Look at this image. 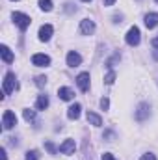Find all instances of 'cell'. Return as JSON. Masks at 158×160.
Segmentation results:
<instances>
[{
    "instance_id": "cell-1",
    "label": "cell",
    "mask_w": 158,
    "mask_h": 160,
    "mask_svg": "<svg viewBox=\"0 0 158 160\" xmlns=\"http://www.w3.org/2000/svg\"><path fill=\"white\" fill-rule=\"evenodd\" d=\"M11 19H13V22L21 28V30H26L28 26H30V17L28 15H24V13H21V11H13V15H11Z\"/></svg>"
},
{
    "instance_id": "cell-2",
    "label": "cell",
    "mask_w": 158,
    "mask_h": 160,
    "mask_svg": "<svg viewBox=\"0 0 158 160\" xmlns=\"http://www.w3.org/2000/svg\"><path fill=\"white\" fill-rule=\"evenodd\" d=\"M141 34H140V28L138 26H132V28H128V32H126V36H125V41L130 45V47H136V45H140V38Z\"/></svg>"
},
{
    "instance_id": "cell-3",
    "label": "cell",
    "mask_w": 158,
    "mask_h": 160,
    "mask_svg": "<svg viewBox=\"0 0 158 160\" xmlns=\"http://www.w3.org/2000/svg\"><path fill=\"white\" fill-rule=\"evenodd\" d=\"M15 125H17V116H15L11 110H6L4 116H2V127H4L6 130H9V128H13Z\"/></svg>"
},
{
    "instance_id": "cell-4",
    "label": "cell",
    "mask_w": 158,
    "mask_h": 160,
    "mask_svg": "<svg viewBox=\"0 0 158 160\" xmlns=\"http://www.w3.org/2000/svg\"><path fill=\"white\" fill-rule=\"evenodd\" d=\"M15 88H17V78H15V75H13V73H7V75L4 77V95L15 91Z\"/></svg>"
},
{
    "instance_id": "cell-5",
    "label": "cell",
    "mask_w": 158,
    "mask_h": 160,
    "mask_svg": "<svg viewBox=\"0 0 158 160\" xmlns=\"http://www.w3.org/2000/svg\"><path fill=\"white\" fill-rule=\"evenodd\" d=\"M149 114H151V106H149L147 102H141V104L138 106V110H136V119L145 121L147 118H149Z\"/></svg>"
},
{
    "instance_id": "cell-6",
    "label": "cell",
    "mask_w": 158,
    "mask_h": 160,
    "mask_svg": "<svg viewBox=\"0 0 158 160\" xmlns=\"http://www.w3.org/2000/svg\"><path fill=\"white\" fill-rule=\"evenodd\" d=\"M80 32H82L84 36H91V34L95 32V22H93L91 19H84V21L80 22Z\"/></svg>"
},
{
    "instance_id": "cell-7",
    "label": "cell",
    "mask_w": 158,
    "mask_h": 160,
    "mask_svg": "<svg viewBox=\"0 0 158 160\" xmlns=\"http://www.w3.org/2000/svg\"><path fill=\"white\" fill-rule=\"evenodd\" d=\"M32 63L37 65V67H47V65H50V58L47 54H34L32 56Z\"/></svg>"
},
{
    "instance_id": "cell-8",
    "label": "cell",
    "mask_w": 158,
    "mask_h": 160,
    "mask_svg": "<svg viewBox=\"0 0 158 160\" xmlns=\"http://www.w3.org/2000/svg\"><path fill=\"white\" fill-rule=\"evenodd\" d=\"M75 149H77L75 140H65V142L60 145V153H62V155H71V153H75Z\"/></svg>"
},
{
    "instance_id": "cell-9",
    "label": "cell",
    "mask_w": 158,
    "mask_h": 160,
    "mask_svg": "<svg viewBox=\"0 0 158 160\" xmlns=\"http://www.w3.org/2000/svg\"><path fill=\"white\" fill-rule=\"evenodd\" d=\"M77 84H78L80 91H87L89 89V73H80L77 77Z\"/></svg>"
},
{
    "instance_id": "cell-10",
    "label": "cell",
    "mask_w": 158,
    "mask_h": 160,
    "mask_svg": "<svg viewBox=\"0 0 158 160\" xmlns=\"http://www.w3.org/2000/svg\"><path fill=\"white\" fill-rule=\"evenodd\" d=\"M80 63H82V56H80L78 52L71 50V52L67 54V65H69V67H77Z\"/></svg>"
},
{
    "instance_id": "cell-11",
    "label": "cell",
    "mask_w": 158,
    "mask_h": 160,
    "mask_svg": "<svg viewBox=\"0 0 158 160\" xmlns=\"http://www.w3.org/2000/svg\"><path fill=\"white\" fill-rule=\"evenodd\" d=\"M52 32H54V30H52L50 24H43V26L39 28V39L41 41H48L50 38H52Z\"/></svg>"
},
{
    "instance_id": "cell-12",
    "label": "cell",
    "mask_w": 158,
    "mask_h": 160,
    "mask_svg": "<svg viewBox=\"0 0 158 160\" xmlns=\"http://www.w3.org/2000/svg\"><path fill=\"white\" fill-rule=\"evenodd\" d=\"M0 56H2V60H4L6 63H11V62L15 60L13 52H11V50H9V47H6V45H2V47H0Z\"/></svg>"
},
{
    "instance_id": "cell-13",
    "label": "cell",
    "mask_w": 158,
    "mask_h": 160,
    "mask_svg": "<svg viewBox=\"0 0 158 160\" xmlns=\"http://www.w3.org/2000/svg\"><path fill=\"white\" fill-rule=\"evenodd\" d=\"M80 110H82V106H80L78 102H75L73 106H69V110H67V118H69V119H78L80 118Z\"/></svg>"
},
{
    "instance_id": "cell-14",
    "label": "cell",
    "mask_w": 158,
    "mask_h": 160,
    "mask_svg": "<svg viewBox=\"0 0 158 160\" xmlns=\"http://www.w3.org/2000/svg\"><path fill=\"white\" fill-rule=\"evenodd\" d=\"M58 97H60L62 101H71V99L75 97V93H73V89H69V88H60V89H58Z\"/></svg>"
},
{
    "instance_id": "cell-15",
    "label": "cell",
    "mask_w": 158,
    "mask_h": 160,
    "mask_svg": "<svg viewBox=\"0 0 158 160\" xmlns=\"http://www.w3.org/2000/svg\"><path fill=\"white\" fill-rule=\"evenodd\" d=\"M87 123L93 125V127H101V125H102V119H101L99 114H95V112H87Z\"/></svg>"
},
{
    "instance_id": "cell-16",
    "label": "cell",
    "mask_w": 158,
    "mask_h": 160,
    "mask_svg": "<svg viewBox=\"0 0 158 160\" xmlns=\"http://www.w3.org/2000/svg\"><path fill=\"white\" fill-rule=\"evenodd\" d=\"M158 24V13H149L145 15V26L147 28H155Z\"/></svg>"
},
{
    "instance_id": "cell-17",
    "label": "cell",
    "mask_w": 158,
    "mask_h": 160,
    "mask_svg": "<svg viewBox=\"0 0 158 160\" xmlns=\"http://www.w3.org/2000/svg\"><path fill=\"white\" fill-rule=\"evenodd\" d=\"M36 108H37V110H47V108H48V97H47V95H39V97H37Z\"/></svg>"
},
{
    "instance_id": "cell-18",
    "label": "cell",
    "mask_w": 158,
    "mask_h": 160,
    "mask_svg": "<svg viewBox=\"0 0 158 160\" xmlns=\"http://www.w3.org/2000/svg\"><path fill=\"white\" fill-rule=\"evenodd\" d=\"M22 116H24V119L30 123V121L36 119V110H30V108H26V110L22 112Z\"/></svg>"
},
{
    "instance_id": "cell-19",
    "label": "cell",
    "mask_w": 158,
    "mask_h": 160,
    "mask_svg": "<svg viewBox=\"0 0 158 160\" xmlns=\"http://www.w3.org/2000/svg\"><path fill=\"white\" fill-rule=\"evenodd\" d=\"M39 8L43 11H50L52 9V0H39Z\"/></svg>"
},
{
    "instance_id": "cell-20",
    "label": "cell",
    "mask_w": 158,
    "mask_h": 160,
    "mask_svg": "<svg viewBox=\"0 0 158 160\" xmlns=\"http://www.w3.org/2000/svg\"><path fill=\"white\" fill-rule=\"evenodd\" d=\"M26 160H39V151H36V149L28 151L26 153Z\"/></svg>"
},
{
    "instance_id": "cell-21",
    "label": "cell",
    "mask_w": 158,
    "mask_h": 160,
    "mask_svg": "<svg viewBox=\"0 0 158 160\" xmlns=\"http://www.w3.org/2000/svg\"><path fill=\"white\" fill-rule=\"evenodd\" d=\"M45 149H47L50 155H56V151H58V149L54 147V143H52V142H47V143H45Z\"/></svg>"
},
{
    "instance_id": "cell-22",
    "label": "cell",
    "mask_w": 158,
    "mask_h": 160,
    "mask_svg": "<svg viewBox=\"0 0 158 160\" xmlns=\"http://www.w3.org/2000/svg\"><path fill=\"white\" fill-rule=\"evenodd\" d=\"M114 80H116V73H114V71H110V73L104 77V82H106L108 86H110V84H114Z\"/></svg>"
},
{
    "instance_id": "cell-23",
    "label": "cell",
    "mask_w": 158,
    "mask_h": 160,
    "mask_svg": "<svg viewBox=\"0 0 158 160\" xmlns=\"http://www.w3.org/2000/svg\"><path fill=\"white\" fill-rule=\"evenodd\" d=\"M101 108H102V110H108V108H110V99H108V97L101 99Z\"/></svg>"
},
{
    "instance_id": "cell-24",
    "label": "cell",
    "mask_w": 158,
    "mask_h": 160,
    "mask_svg": "<svg viewBox=\"0 0 158 160\" xmlns=\"http://www.w3.org/2000/svg\"><path fill=\"white\" fill-rule=\"evenodd\" d=\"M140 160H156V157H155L153 153H145V155H141Z\"/></svg>"
},
{
    "instance_id": "cell-25",
    "label": "cell",
    "mask_w": 158,
    "mask_h": 160,
    "mask_svg": "<svg viewBox=\"0 0 158 160\" xmlns=\"http://www.w3.org/2000/svg\"><path fill=\"white\" fill-rule=\"evenodd\" d=\"M36 84H37L39 88H43V86L47 84V78H45V77H37V78H36Z\"/></svg>"
},
{
    "instance_id": "cell-26",
    "label": "cell",
    "mask_w": 158,
    "mask_h": 160,
    "mask_svg": "<svg viewBox=\"0 0 158 160\" xmlns=\"http://www.w3.org/2000/svg\"><path fill=\"white\" fill-rule=\"evenodd\" d=\"M102 160H116V157H114L112 153H104V155H102Z\"/></svg>"
},
{
    "instance_id": "cell-27",
    "label": "cell",
    "mask_w": 158,
    "mask_h": 160,
    "mask_svg": "<svg viewBox=\"0 0 158 160\" xmlns=\"http://www.w3.org/2000/svg\"><path fill=\"white\" fill-rule=\"evenodd\" d=\"M0 160H7V155H6V151H4V149L0 151Z\"/></svg>"
},
{
    "instance_id": "cell-28",
    "label": "cell",
    "mask_w": 158,
    "mask_h": 160,
    "mask_svg": "<svg viewBox=\"0 0 158 160\" xmlns=\"http://www.w3.org/2000/svg\"><path fill=\"white\" fill-rule=\"evenodd\" d=\"M114 2H116V0H104V6H112Z\"/></svg>"
},
{
    "instance_id": "cell-29",
    "label": "cell",
    "mask_w": 158,
    "mask_h": 160,
    "mask_svg": "<svg viewBox=\"0 0 158 160\" xmlns=\"http://www.w3.org/2000/svg\"><path fill=\"white\" fill-rule=\"evenodd\" d=\"M82 2H91V0H82Z\"/></svg>"
},
{
    "instance_id": "cell-30",
    "label": "cell",
    "mask_w": 158,
    "mask_h": 160,
    "mask_svg": "<svg viewBox=\"0 0 158 160\" xmlns=\"http://www.w3.org/2000/svg\"><path fill=\"white\" fill-rule=\"evenodd\" d=\"M156 2H158V0H156Z\"/></svg>"
}]
</instances>
